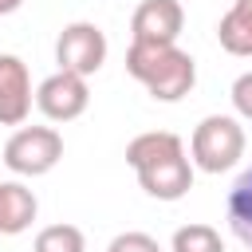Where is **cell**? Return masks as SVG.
Here are the masks:
<instances>
[{
	"instance_id": "6da1fadb",
	"label": "cell",
	"mask_w": 252,
	"mask_h": 252,
	"mask_svg": "<svg viewBox=\"0 0 252 252\" xmlns=\"http://www.w3.org/2000/svg\"><path fill=\"white\" fill-rule=\"evenodd\" d=\"M126 165L138 173V185L154 201H181L193 189V161L185 154V142L169 130H146L130 138Z\"/></svg>"
},
{
	"instance_id": "7a4b0ae2",
	"label": "cell",
	"mask_w": 252,
	"mask_h": 252,
	"mask_svg": "<svg viewBox=\"0 0 252 252\" xmlns=\"http://www.w3.org/2000/svg\"><path fill=\"white\" fill-rule=\"evenodd\" d=\"M126 71L150 91V98L158 102H181L193 83H197V63L189 51H181L177 43L169 47H146V43H130L126 51Z\"/></svg>"
},
{
	"instance_id": "3957f363",
	"label": "cell",
	"mask_w": 252,
	"mask_h": 252,
	"mask_svg": "<svg viewBox=\"0 0 252 252\" xmlns=\"http://www.w3.org/2000/svg\"><path fill=\"white\" fill-rule=\"evenodd\" d=\"M244 158V126L232 114H209L189 138V161L205 173H224Z\"/></svg>"
},
{
	"instance_id": "277c9868",
	"label": "cell",
	"mask_w": 252,
	"mask_h": 252,
	"mask_svg": "<svg viewBox=\"0 0 252 252\" xmlns=\"http://www.w3.org/2000/svg\"><path fill=\"white\" fill-rule=\"evenodd\" d=\"M63 161V134L55 126H20L4 142V165L20 177H43Z\"/></svg>"
},
{
	"instance_id": "5b68a950",
	"label": "cell",
	"mask_w": 252,
	"mask_h": 252,
	"mask_svg": "<svg viewBox=\"0 0 252 252\" xmlns=\"http://www.w3.org/2000/svg\"><path fill=\"white\" fill-rule=\"evenodd\" d=\"M55 63L59 71H71L79 79H91L106 63V32L91 20H75L55 39Z\"/></svg>"
},
{
	"instance_id": "8992f818",
	"label": "cell",
	"mask_w": 252,
	"mask_h": 252,
	"mask_svg": "<svg viewBox=\"0 0 252 252\" xmlns=\"http://www.w3.org/2000/svg\"><path fill=\"white\" fill-rule=\"evenodd\" d=\"M181 28H185L181 0H142L130 16V43L169 47V43H177Z\"/></svg>"
},
{
	"instance_id": "52a82bcc",
	"label": "cell",
	"mask_w": 252,
	"mask_h": 252,
	"mask_svg": "<svg viewBox=\"0 0 252 252\" xmlns=\"http://www.w3.org/2000/svg\"><path fill=\"white\" fill-rule=\"evenodd\" d=\"M87 102H91V87L71 71H55L35 87V106L47 122H75L87 110Z\"/></svg>"
},
{
	"instance_id": "ba28073f",
	"label": "cell",
	"mask_w": 252,
	"mask_h": 252,
	"mask_svg": "<svg viewBox=\"0 0 252 252\" xmlns=\"http://www.w3.org/2000/svg\"><path fill=\"white\" fill-rule=\"evenodd\" d=\"M35 91H32V75L28 63L20 55L0 51V126H24L32 114Z\"/></svg>"
},
{
	"instance_id": "9c48e42d",
	"label": "cell",
	"mask_w": 252,
	"mask_h": 252,
	"mask_svg": "<svg viewBox=\"0 0 252 252\" xmlns=\"http://www.w3.org/2000/svg\"><path fill=\"white\" fill-rule=\"evenodd\" d=\"M39 213V201L20 181H0V236H20L32 228Z\"/></svg>"
},
{
	"instance_id": "30bf717a",
	"label": "cell",
	"mask_w": 252,
	"mask_h": 252,
	"mask_svg": "<svg viewBox=\"0 0 252 252\" xmlns=\"http://www.w3.org/2000/svg\"><path fill=\"white\" fill-rule=\"evenodd\" d=\"M217 39L228 55L252 59V0H232V8L217 24Z\"/></svg>"
},
{
	"instance_id": "8fae6325",
	"label": "cell",
	"mask_w": 252,
	"mask_h": 252,
	"mask_svg": "<svg viewBox=\"0 0 252 252\" xmlns=\"http://www.w3.org/2000/svg\"><path fill=\"white\" fill-rule=\"evenodd\" d=\"M224 213H228L232 236H236L244 248H252V165L232 181L228 201H224Z\"/></svg>"
},
{
	"instance_id": "7c38bea8",
	"label": "cell",
	"mask_w": 252,
	"mask_h": 252,
	"mask_svg": "<svg viewBox=\"0 0 252 252\" xmlns=\"http://www.w3.org/2000/svg\"><path fill=\"white\" fill-rule=\"evenodd\" d=\"M32 252H87V236L79 224H47L35 232Z\"/></svg>"
},
{
	"instance_id": "4fadbf2b",
	"label": "cell",
	"mask_w": 252,
	"mask_h": 252,
	"mask_svg": "<svg viewBox=\"0 0 252 252\" xmlns=\"http://www.w3.org/2000/svg\"><path fill=\"white\" fill-rule=\"evenodd\" d=\"M173 252H224V240L213 224H181L173 232Z\"/></svg>"
},
{
	"instance_id": "5bb4252c",
	"label": "cell",
	"mask_w": 252,
	"mask_h": 252,
	"mask_svg": "<svg viewBox=\"0 0 252 252\" xmlns=\"http://www.w3.org/2000/svg\"><path fill=\"white\" fill-rule=\"evenodd\" d=\"M106 252H161V244H158L150 232L130 228V232H118V236L106 244Z\"/></svg>"
},
{
	"instance_id": "9a60e30c",
	"label": "cell",
	"mask_w": 252,
	"mask_h": 252,
	"mask_svg": "<svg viewBox=\"0 0 252 252\" xmlns=\"http://www.w3.org/2000/svg\"><path fill=\"white\" fill-rule=\"evenodd\" d=\"M228 94H232V110H236V118L252 122V71L236 75V83H232Z\"/></svg>"
},
{
	"instance_id": "2e32d148",
	"label": "cell",
	"mask_w": 252,
	"mask_h": 252,
	"mask_svg": "<svg viewBox=\"0 0 252 252\" xmlns=\"http://www.w3.org/2000/svg\"><path fill=\"white\" fill-rule=\"evenodd\" d=\"M20 4H24V0H0V16H12Z\"/></svg>"
}]
</instances>
